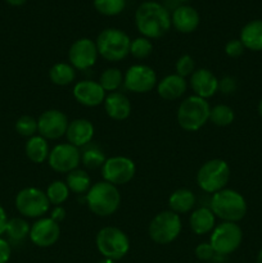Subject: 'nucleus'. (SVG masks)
Segmentation results:
<instances>
[{"mask_svg": "<svg viewBox=\"0 0 262 263\" xmlns=\"http://www.w3.org/2000/svg\"><path fill=\"white\" fill-rule=\"evenodd\" d=\"M135 23L139 32L149 40L164 36L172 25L169 10L157 2H145L139 5Z\"/></svg>", "mask_w": 262, "mask_h": 263, "instance_id": "f257e3e1", "label": "nucleus"}, {"mask_svg": "<svg viewBox=\"0 0 262 263\" xmlns=\"http://www.w3.org/2000/svg\"><path fill=\"white\" fill-rule=\"evenodd\" d=\"M86 204L95 216L108 217L120 208L121 194L115 185L99 181L91 185L86 193Z\"/></svg>", "mask_w": 262, "mask_h": 263, "instance_id": "f03ea898", "label": "nucleus"}, {"mask_svg": "<svg viewBox=\"0 0 262 263\" xmlns=\"http://www.w3.org/2000/svg\"><path fill=\"white\" fill-rule=\"evenodd\" d=\"M210 208L223 222L236 223L246 216L247 202L240 193L233 189H222L213 194Z\"/></svg>", "mask_w": 262, "mask_h": 263, "instance_id": "7ed1b4c3", "label": "nucleus"}, {"mask_svg": "<svg viewBox=\"0 0 262 263\" xmlns=\"http://www.w3.org/2000/svg\"><path fill=\"white\" fill-rule=\"evenodd\" d=\"M210 103L203 98L192 95L182 100L177 109V122L185 131L194 133L202 128L210 120Z\"/></svg>", "mask_w": 262, "mask_h": 263, "instance_id": "20e7f679", "label": "nucleus"}, {"mask_svg": "<svg viewBox=\"0 0 262 263\" xmlns=\"http://www.w3.org/2000/svg\"><path fill=\"white\" fill-rule=\"evenodd\" d=\"M95 44L99 55L108 62H120L130 54V37L118 28L103 30L98 35Z\"/></svg>", "mask_w": 262, "mask_h": 263, "instance_id": "39448f33", "label": "nucleus"}, {"mask_svg": "<svg viewBox=\"0 0 262 263\" xmlns=\"http://www.w3.org/2000/svg\"><path fill=\"white\" fill-rule=\"evenodd\" d=\"M95 244L104 258L118 261L123 258L130 251L128 236L121 229L115 226H107L98 231Z\"/></svg>", "mask_w": 262, "mask_h": 263, "instance_id": "423d86ee", "label": "nucleus"}, {"mask_svg": "<svg viewBox=\"0 0 262 263\" xmlns=\"http://www.w3.org/2000/svg\"><path fill=\"white\" fill-rule=\"evenodd\" d=\"M230 180V167L223 159H210L197 172V184L203 192L215 194L225 189Z\"/></svg>", "mask_w": 262, "mask_h": 263, "instance_id": "0eeeda50", "label": "nucleus"}, {"mask_svg": "<svg viewBox=\"0 0 262 263\" xmlns=\"http://www.w3.org/2000/svg\"><path fill=\"white\" fill-rule=\"evenodd\" d=\"M181 230L182 223L180 216L172 211H163L151 221L148 233L154 243L166 246L176 240Z\"/></svg>", "mask_w": 262, "mask_h": 263, "instance_id": "6e6552de", "label": "nucleus"}, {"mask_svg": "<svg viewBox=\"0 0 262 263\" xmlns=\"http://www.w3.org/2000/svg\"><path fill=\"white\" fill-rule=\"evenodd\" d=\"M243 231L235 222H221L216 225L210 238V244L217 256H229L240 247Z\"/></svg>", "mask_w": 262, "mask_h": 263, "instance_id": "1a4fd4ad", "label": "nucleus"}, {"mask_svg": "<svg viewBox=\"0 0 262 263\" xmlns=\"http://www.w3.org/2000/svg\"><path fill=\"white\" fill-rule=\"evenodd\" d=\"M50 207L46 193L38 187H25L15 195V208L28 218L43 217Z\"/></svg>", "mask_w": 262, "mask_h": 263, "instance_id": "9d476101", "label": "nucleus"}, {"mask_svg": "<svg viewBox=\"0 0 262 263\" xmlns=\"http://www.w3.org/2000/svg\"><path fill=\"white\" fill-rule=\"evenodd\" d=\"M136 172L135 163L133 159L123 156H115L105 159L102 167V175L104 181L120 186L130 182Z\"/></svg>", "mask_w": 262, "mask_h": 263, "instance_id": "9b49d317", "label": "nucleus"}, {"mask_svg": "<svg viewBox=\"0 0 262 263\" xmlns=\"http://www.w3.org/2000/svg\"><path fill=\"white\" fill-rule=\"evenodd\" d=\"M126 89L135 94H145L152 91L157 85V74L153 68L145 64H134L123 76Z\"/></svg>", "mask_w": 262, "mask_h": 263, "instance_id": "f8f14e48", "label": "nucleus"}, {"mask_svg": "<svg viewBox=\"0 0 262 263\" xmlns=\"http://www.w3.org/2000/svg\"><path fill=\"white\" fill-rule=\"evenodd\" d=\"M49 166L59 174H69L79 167L81 154L77 146L69 143L55 145L49 153Z\"/></svg>", "mask_w": 262, "mask_h": 263, "instance_id": "ddd939ff", "label": "nucleus"}, {"mask_svg": "<svg viewBox=\"0 0 262 263\" xmlns=\"http://www.w3.org/2000/svg\"><path fill=\"white\" fill-rule=\"evenodd\" d=\"M68 118L58 109L45 110L38 120V131L46 140H57L66 135L68 128Z\"/></svg>", "mask_w": 262, "mask_h": 263, "instance_id": "4468645a", "label": "nucleus"}, {"mask_svg": "<svg viewBox=\"0 0 262 263\" xmlns=\"http://www.w3.org/2000/svg\"><path fill=\"white\" fill-rule=\"evenodd\" d=\"M98 55L99 53H98L97 44L87 37H82L74 41L68 51L71 66L80 71L91 68L97 62Z\"/></svg>", "mask_w": 262, "mask_h": 263, "instance_id": "2eb2a0df", "label": "nucleus"}, {"mask_svg": "<svg viewBox=\"0 0 262 263\" xmlns=\"http://www.w3.org/2000/svg\"><path fill=\"white\" fill-rule=\"evenodd\" d=\"M59 236H61V226L50 217L40 218L31 226V241L40 248L54 246L59 240Z\"/></svg>", "mask_w": 262, "mask_h": 263, "instance_id": "dca6fc26", "label": "nucleus"}, {"mask_svg": "<svg viewBox=\"0 0 262 263\" xmlns=\"http://www.w3.org/2000/svg\"><path fill=\"white\" fill-rule=\"evenodd\" d=\"M73 98L77 103L85 107H98L104 103L105 91L99 82L91 80H84L73 86Z\"/></svg>", "mask_w": 262, "mask_h": 263, "instance_id": "f3484780", "label": "nucleus"}, {"mask_svg": "<svg viewBox=\"0 0 262 263\" xmlns=\"http://www.w3.org/2000/svg\"><path fill=\"white\" fill-rule=\"evenodd\" d=\"M218 80L210 69L200 68L190 76V86L195 95L203 99L212 98L218 90Z\"/></svg>", "mask_w": 262, "mask_h": 263, "instance_id": "a211bd4d", "label": "nucleus"}, {"mask_svg": "<svg viewBox=\"0 0 262 263\" xmlns=\"http://www.w3.org/2000/svg\"><path fill=\"white\" fill-rule=\"evenodd\" d=\"M66 136L68 143L72 145L77 146V148L86 146L94 138V126L89 120L76 118L69 122Z\"/></svg>", "mask_w": 262, "mask_h": 263, "instance_id": "6ab92c4d", "label": "nucleus"}, {"mask_svg": "<svg viewBox=\"0 0 262 263\" xmlns=\"http://www.w3.org/2000/svg\"><path fill=\"white\" fill-rule=\"evenodd\" d=\"M104 109L109 118L115 121H123L130 117L131 103L125 94L120 91H113L105 95Z\"/></svg>", "mask_w": 262, "mask_h": 263, "instance_id": "aec40b11", "label": "nucleus"}, {"mask_svg": "<svg viewBox=\"0 0 262 263\" xmlns=\"http://www.w3.org/2000/svg\"><path fill=\"white\" fill-rule=\"evenodd\" d=\"M199 14L189 5H180L174 10L171 17L172 26L181 33L194 32L199 26Z\"/></svg>", "mask_w": 262, "mask_h": 263, "instance_id": "412c9836", "label": "nucleus"}, {"mask_svg": "<svg viewBox=\"0 0 262 263\" xmlns=\"http://www.w3.org/2000/svg\"><path fill=\"white\" fill-rule=\"evenodd\" d=\"M186 81L184 77L179 76L177 73L169 74V76L163 77L161 81L157 85V92L159 97L163 100H176L181 98L186 91Z\"/></svg>", "mask_w": 262, "mask_h": 263, "instance_id": "4be33fe9", "label": "nucleus"}, {"mask_svg": "<svg viewBox=\"0 0 262 263\" xmlns=\"http://www.w3.org/2000/svg\"><path fill=\"white\" fill-rule=\"evenodd\" d=\"M190 229L197 235H205L216 226V216L211 208L202 207L195 210L189 218Z\"/></svg>", "mask_w": 262, "mask_h": 263, "instance_id": "5701e85b", "label": "nucleus"}, {"mask_svg": "<svg viewBox=\"0 0 262 263\" xmlns=\"http://www.w3.org/2000/svg\"><path fill=\"white\" fill-rule=\"evenodd\" d=\"M244 48L252 51H262V20H254L247 23L240 31V39Z\"/></svg>", "mask_w": 262, "mask_h": 263, "instance_id": "b1692460", "label": "nucleus"}, {"mask_svg": "<svg viewBox=\"0 0 262 263\" xmlns=\"http://www.w3.org/2000/svg\"><path fill=\"white\" fill-rule=\"evenodd\" d=\"M25 152L27 158L33 163H43L49 158V144L45 138L35 135L27 140L25 145Z\"/></svg>", "mask_w": 262, "mask_h": 263, "instance_id": "393cba45", "label": "nucleus"}, {"mask_svg": "<svg viewBox=\"0 0 262 263\" xmlns=\"http://www.w3.org/2000/svg\"><path fill=\"white\" fill-rule=\"evenodd\" d=\"M170 211L181 215L188 213L195 205V195L189 189H177L169 198Z\"/></svg>", "mask_w": 262, "mask_h": 263, "instance_id": "a878e982", "label": "nucleus"}, {"mask_svg": "<svg viewBox=\"0 0 262 263\" xmlns=\"http://www.w3.org/2000/svg\"><path fill=\"white\" fill-rule=\"evenodd\" d=\"M66 184L69 192L74 194H84L91 187V179L85 170L76 168L69 172L66 177Z\"/></svg>", "mask_w": 262, "mask_h": 263, "instance_id": "bb28decb", "label": "nucleus"}, {"mask_svg": "<svg viewBox=\"0 0 262 263\" xmlns=\"http://www.w3.org/2000/svg\"><path fill=\"white\" fill-rule=\"evenodd\" d=\"M49 79L57 86H67L76 79L74 68L68 63H55L49 71Z\"/></svg>", "mask_w": 262, "mask_h": 263, "instance_id": "cd10ccee", "label": "nucleus"}, {"mask_svg": "<svg viewBox=\"0 0 262 263\" xmlns=\"http://www.w3.org/2000/svg\"><path fill=\"white\" fill-rule=\"evenodd\" d=\"M30 230L31 226L28 225L27 221L20 217H14L8 220L5 234H7L8 238H9L10 240L22 241L25 240L27 236H30Z\"/></svg>", "mask_w": 262, "mask_h": 263, "instance_id": "c85d7f7f", "label": "nucleus"}, {"mask_svg": "<svg viewBox=\"0 0 262 263\" xmlns=\"http://www.w3.org/2000/svg\"><path fill=\"white\" fill-rule=\"evenodd\" d=\"M235 118V113H234L233 108L225 104H217L213 108H211L210 113V121L216 126L220 127H225V126L231 125Z\"/></svg>", "mask_w": 262, "mask_h": 263, "instance_id": "c756f323", "label": "nucleus"}, {"mask_svg": "<svg viewBox=\"0 0 262 263\" xmlns=\"http://www.w3.org/2000/svg\"><path fill=\"white\" fill-rule=\"evenodd\" d=\"M100 86L104 91L113 92L123 84V74L118 68H107L99 77Z\"/></svg>", "mask_w": 262, "mask_h": 263, "instance_id": "7c9ffc66", "label": "nucleus"}, {"mask_svg": "<svg viewBox=\"0 0 262 263\" xmlns=\"http://www.w3.org/2000/svg\"><path fill=\"white\" fill-rule=\"evenodd\" d=\"M45 193L50 204L54 205L63 204L69 197V189L67 186V184L63 181H59V180H55V181L51 182Z\"/></svg>", "mask_w": 262, "mask_h": 263, "instance_id": "2f4dec72", "label": "nucleus"}, {"mask_svg": "<svg viewBox=\"0 0 262 263\" xmlns=\"http://www.w3.org/2000/svg\"><path fill=\"white\" fill-rule=\"evenodd\" d=\"M105 156L98 146H87L81 154V162L86 168H102L105 162Z\"/></svg>", "mask_w": 262, "mask_h": 263, "instance_id": "473e14b6", "label": "nucleus"}, {"mask_svg": "<svg viewBox=\"0 0 262 263\" xmlns=\"http://www.w3.org/2000/svg\"><path fill=\"white\" fill-rule=\"evenodd\" d=\"M94 7L103 15H117L125 9L126 0H94Z\"/></svg>", "mask_w": 262, "mask_h": 263, "instance_id": "72a5a7b5", "label": "nucleus"}, {"mask_svg": "<svg viewBox=\"0 0 262 263\" xmlns=\"http://www.w3.org/2000/svg\"><path fill=\"white\" fill-rule=\"evenodd\" d=\"M153 51V44L146 37H136L131 41L130 54L136 59H144L149 57Z\"/></svg>", "mask_w": 262, "mask_h": 263, "instance_id": "f704fd0d", "label": "nucleus"}, {"mask_svg": "<svg viewBox=\"0 0 262 263\" xmlns=\"http://www.w3.org/2000/svg\"><path fill=\"white\" fill-rule=\"evenodd\" d=\"M15 131L20 134L21 136L25 138H32L35 134L38 133V120H35L31 116H22L15 122Z\"/></svg>", "mask_w": 262, "mask_h": 263, "instance_id": "c9c22d12", "label": "nucleus"}, {"mask_svg": "<svg viewBox=\"0 0 262 263\" xmlns=\"http://www.w3.org/2000/svg\"><path fill=\"white\" fill-rule=\"evenodd\" d=\"M176 73L181 77L192 76L195 71V62L194 59L190 55L185 54V55H181L176 62Z\"/></svg>", "mask_w": 262, "mask_h": 263, "instance_id": "e433bc0d", "label": "nucleus"}, {"mask_svg": "<svg viewBox=\"0 0 262 263\" xmlns=\"http://www.w3.org/2000/svg\"><path fill=\"white\" fill-rule=\"evenodd\" d=\"M244 45L239 39H233L229 41L225 45V53L228 54L230 58H238L244 53Z\"/></svg>", "mask_w": 262, "mask_h": 263, "instance_id": "4c0bfd02", "label": "nucleus"}, {"mask_svg": "<svg viewBox=\"0 0 262 263\" xmlns=\"http://www.w3.org/2000/svg\"><path fill=\"white\" fill-rule=\"evenodd\" d=\"M195 256L200 261H211L216 256V252L211 247L210 243H200L195 248Z\"/></svg>", "mask_w": 262, "mask_h": 263, "instance_id": "58836bf2", "label": "nucleus"}, {"mask_svg": "<svg viewBox=\"0 0 262 263\" xmlns=\"http://www.w3.org/2000/svg\"><path fill=\"white\" fill-rule=\"evenodd\" d=\"M12 254V247L9 241L0 236V263H8Z\"/></svg>", "mask_w": 262, "mask_h": 263, "instance_id": "ea45409f", "label": "nucleus"}, {"mask_svg": "<svg viewBox=\"0 0 262 263\" xmlns=\"http://www.w3.org/2000/svg\"><path fill=\"white\" fill-rule=\"evenodd\" d=\"M235 87V80L231 79V77H225V79L221 80V82H218V89L222 90V92H225V94L233 92Z\"/></svg>", "mask_w": 262, "mask_h": 263, "instance_id": "a19ab883", "label": "nucleus"}, {"mask_svg": "<svg viewBox=\"0 0 262 263\" xmlns=\"http://www.w3.org/2000/svg\"><path fill=\"white\" fill-rule=\"evenodd\" d=\"M64 217H66V210H64L62 205H55L54 210L51 211V216H50L51 220L59 223L61 221L64 220Z\"/></svg>", "mask_w": 262, "mask_h": 263, "instance_id": "79ce46f5", "label": "nucleus"}, {"mask_svg": "<svg viewBox=\"0 0 262 263\" xmlns=\"http://www.w3.org/2000/svg\"><path fill=\"white\" fill-rule=\"evenodd\" d=\"M7 225H8V216L7 213H5L4 208L0 205V236H2L3 234H5Z\"/></svg>", "mask_w": 262, "mask_h": 263, "instance_id": "37998d69", "label": "nucleus"}, {"mask_svg": "<svg viewBox=\"0 0 262 263\" xmlns=\"http://www.w3.org/2000/svg\"><path fill=\"white\" fill-rule=\"evenodd\" d=\"M5 2H7L8 4L13 5V7H20V5L25 4L27 0H5Z\"/></svg>", "mask_w": 262, "mask_h": 263, "instance_id": "c03bdc74", "label": "nucleus"}, {"mask_svg": "<svg viewBox=\"0 0 262 263\" xmlns=\"http://www.w3.org/2000/svg\"><path fill=\"white\" fill-rule=\"evenodd\" d=\"M256 263H262V249H261V251H259L258 256H257V261H256Z\"/></svg>", "mask_w": 262, "mask_h": 263, "instance_id": "a18cd8bd", "label": "nucleus"}, {"mask_svg": "<svg viewBox=\"0 0 262 263\" xmlns=\"http://www.w3.org/2000/svg\"><path fill=\"white\" fill-rule=\"evenodd\" d=\"M98 263H116V261H112V259L104 258V259H102V261H99Z\"/></svg>", "mask_w": 262, "mask_h": 263, "instance_id": "49530a36", "label": "nucleus"}, {"mask_svg": "<svg viewBox=\"0 0 262 263\" xmlns=\"http://www.w3.org/2000/svg\"><path fill=\"white\" fill-rule=\"evenodd\" d=\"M258 113H259V116L262 117V99L259 100V103H258Z\"/></svg>", "mask_w": 262, "mask_h": 263, "instance_id": "de8ad7c7", "label": "nucleus"}, {"mask_svg": "<svg viewBox=\"0 0 262 263\" xmlns=\"http://www.w3.org/2000/svg\"><path fill=\"white\" fill-rule=\"evenodd\" d=\"M177 2H181V3H185V2H189V0H177Z\"/></svg>", "mask_w": 262, "mask_h": 263, "instance_id": "09e8293b", "label": "nucleus"}]
</instances>
